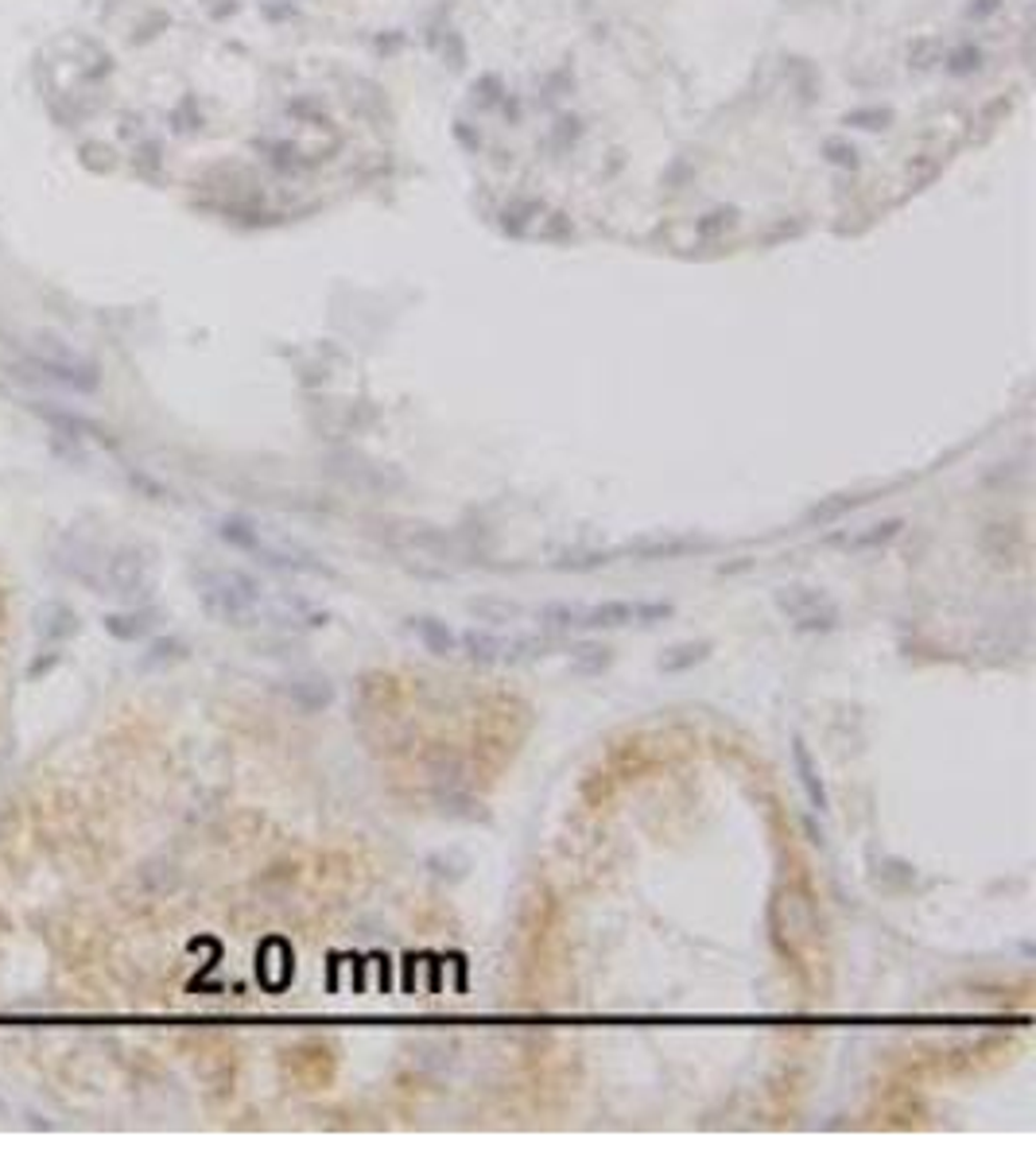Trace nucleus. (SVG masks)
Wrapping results in <instances>:
<instances>
[{
    "label": "nucleus",
    "mask_w": 1036,
    "mask_h": 1164,
    "mask_svg": "<svg viewBox=\"0 0 1036 1164\" xmlns=\"http://www.w3.org/2000/svg\"><path fill=\"white\" fill-rule=\"evenodd\" d=\"M676 617L672 602H644V598H606V602H544L536 621L551 633H617L649 629Z\"/></svg>",
    "instance_id": "nucleus-1"
},
{
    "label": "nucleus",
    "mask_w": 1036,
    "mask_h": 1164,
    "mask_svg": "<svg viewBox=\"0 0 1036 1164\" xmlns=\"http://www.w3.org/2000/svg\"><path fill=\"white\" fill-rule=\"evenodd\" d=\"M203 605L226 625H257L264 614V590L253 575L237 567H206L203 575H194Z\"/></svg>",
    "instance_id": "nucleus-2"
},
{
    "label": "nucleus",
    "mask_w": 1036,
    "mask_h": 1164,
    "mask_svg": "<svg viewBox=\"0 0 1036 1164\" xmlns=\"http://www.w3.org/2000/svg\"><path fill=\"white\" fill-rule=\"evenodd\" d=\"M773 605H777V614L784 617L796 633L827 637V633L843 629V605L834 602L823 587L784 583V587L773 590Z\"/></svg>",
    "instance_id": "nucleus-3"
},
{
    "label": "nucleus",
    "mask_w": 1036,
    "mask_h": 1164,
    "mask_svg": "<svg viewBox=\"0 0 1036 1164\" xmlns=\"http://www.w3.org/2000/svg\"><path fill=\"white\" fill-rule=\"evenodd\" d=\"M719 548V540L707 532H683V528H653V532L629 536L617 555L637 563H676L687 555H707Z\"/></svg>",
    "instance_id": "nucleus-4"
},
{
    "label": "nucleus",
    "mask_w": 1036,
    "mask_h": 1164,
    "mask_svg": "<svg viewBox=\"0 0 1036 1164\" xmlns=\"http://www.w3.org/2000/svg\"><path fill=\"white\" fill-rule=\"evenodd\" d=\"M900 532H904V521L900 517H886V521L862 524V528H834L827 532L819 544L831 551H843V555H870V551H881L889 544H897Z\"/></svg>",
    "instance_id": "nucleus-5"
},
{
    "label": "nucleus",
    "mask_w": 1036,
    "mask_h": 1164,
    "mask_svg": "<svg viewBox=\"0 0 1036 1164\" xmlns=\"http://www.w3.org/2000/svg\"><path fill=\"white\" fill-rule=\"evenodd\" d=\"M31 350H36V361H40L47 373H55L58 381L74 384V388H83V393H90V388L97 384V370H94V365H90L86 357L74 354L67 342L51 338V334H40V338L31 342Z\"/></svg>",
    "instance_id": "nucleus-6"
},
{
    "label": "nucleus",
    "mask_w": 1036,
    "mask_h": 1164,
    "mask_svg": "<svg viewBox=\"0 0 1036 1164\" xmlns=\"http://www.w3.org/2000/svg\"><path fill=\"white\" fill-rule=\"evenodd\" d=\"M792 773H796V784H800V792H804L807 808L819 811V815H827L831 811V795H827V784H823V768H819L816 754H811V745H807L804 734H792Z\"/></svg>",
    "instance_id": "nucleus-7"
},
{
    "label": "nucleus",
    "mask_w": 1036,
    "mask_h": 1164,
    "mask_svg": "<svg viewBox=\"0 0 1036 1164\" xmlns=\"http://www.w3.org/2000/svg\"><path fill=\"white\" fill-rule=\"evenodd\" d=\"M404 629L420 641L423 652H431V657L447 660V657H458V629L454 625H447L443 617L435 614H411L404 617Z\"/></svg>",
    "instance_id": "nucleus-8"
},
{
    "label": "nucleus",
    "mask_w": 1036,
    "mask_h": 1164,
    "mask_svg": "<svg viewBox=\"0 0 1036 1164\" xmlns=\"http://www.w3.org/2000/svg\"><path fill=\"white\" fill-rule=\"evenodd\" d=\"M504 644H509V633L497 629H463L458 633V657L470 660V664H504Z\"/></svg>",
    "instance_id": "nucleus-9"
},
{
    "label": "nucleus",
    "mask_w": 1036,
    "mask_h": 1164,
    "mask_svg": "<svg viewBox=\"0 0 1036 1164\" xmlns=\"http://www.w3.org/2000/svg\"><path fill=\"white\" fill-rule=\"evenodd\" d=\"M710 657H714V641H707V637H699V641H676L656 657V671H664V675H683V671H696L699 664H707Z\"/></svg>",
    "instance_id": "nucleus-10"
},
{
    "label": "nucleus",
    "mask_w": 1036,
    "mask_h": 1164,
    "mask_svg": "<svg viewBox=\"0 0 1036 1164\" xmlns=\"http://www.w3.org/2000/svg\"><path fill=\"white\" fill-rule=\"evenodd\" d=\"M287 698L300 707V711H323L334 703V684L319 671H307V675H291L287 680Z\"/></svg>",
    "instance_id": "nucleus-11"
},
{
    "label": "nucleus",
    "mask_w": 1036,
    "mask_h": 1164,
    "mask_svg": "<svg viewBox=\"0 0 1036 1164\" xmlns=\"http://www.w3.org/2000/svg\"><path fill=\"white\" fill-rule=\"evenodd\" d=\"M617 560L614 548H567L551 560V571H571V575H587V571H602Z\"/></svg>",
    "instance_id": "nucleus-12"
},
{
    "label": "nucleus",
    "mask_w": 1036,
    "mask_h": 1164,
    "mask_svg": "<svg viewBox=\"0 0 1036 1164\" xmlns=\"http://www.w3.org/2000/svg\"><path fill=\"white\" fill-rule=\"evenodd\" d=\"M610 664H614V648L602 641H579L571 648V664L567 668L574 671V675H602V671H610Z\"/></svg>",
    "instance_id": "nucleus-13"
},
{
    "label": "nucleus",
    "mask_w": 1036,
    "mask_h": 1164,
    "mask_svg": "<svg viewBox=\"0 0 1036 1164\" xmlns=\"http://www.w3.org/2000/svg\"><path fill=\"white\" fill-rule=\"evenodd\" d=\"M866 501H870V497H846V494L823 497V501H816V505L807 508L800 521H804L807 528H827V524H839L846 513H854V508L866 505Z\"/></svg>",
    "instance_id": "nucleus-14"
},
{
    "label": "nucleus",
    "mask_w": 1036,
    "mask_h": 1164,
    "mask_svg": "<svg viewBox=\"0 0 1036 1164\" xmlns=\"http://www.w3.org/2000/svg\"><path fill=\"white\" fill-rule=\"evenodd\" d=\"M470 614H474L477 621H490V625H509V621H517L524 610L513 602H501V598H477V602H470Z\"/></svg>",
    "instance_id": "nucleus-15"
}]
</instances>
